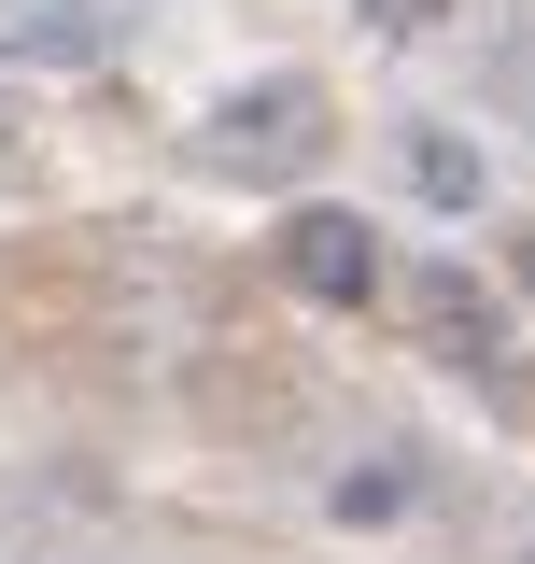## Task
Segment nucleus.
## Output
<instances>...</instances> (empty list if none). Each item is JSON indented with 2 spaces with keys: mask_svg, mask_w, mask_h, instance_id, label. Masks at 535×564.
<instances>
[{
  "mask_svg": "<svg viewBox=\"0 0 535 564\" xmlns=\"http://www.w3.org/2000/svg\"><path fill=\"white\" fill-rule=\"evenodd\" d=\"M282 269L310 282L325 311H367V296H381V240H367L352 212H296V226H282Z\"/></svg>",
  "mask_w": 535,
  "mask_h": 564,
  "instance_id": "2",
  "label": "nucleus"
},
{
  "mask_svg": "<svg viewBox=\"0 0 535 564\" xmlns=\"http://www.w3.org/2000/svg\"><path fill=\"white\" fill-rule=\"evenodd\" d=\"M408 184H423L437 212H466V198H479V155H466L451 128H423V141H408Z\"/></svg>",
  "mask_w": 535,
  "mask_h": 564,
  "instance_id": "4",
  "label": "nucleus"
},
{
  "mask_svg": "<svg viewBox=\"0 0 535 564\" xmlns=\"http://www.w3.org/2000/svg\"><path fill=\"white\" fill-rule=\"evenodd\" d=\"M325 141H338L325 85L268 70V85H240V99H211V113H198V170H226V184H296Z\"/></svg>",
  "mask_w": 535,
  "mask_h": 564,
  "instance_id": "1",
  "label": "nucleus"
},
{
  "mask_svg": "<svg viewBox=\"0 0 535 564\" xmlns=\"http://www.w3.org/2000/svg\"><path fill=\"white\" fill-rule=\"evenodd\" d=\"M352 14H367V29H437L451 0H352Z\"/></svg>",
  "mask_w": 535,
  "mask_h": 564,
  "instance_id": "6",
  "label": "nucleus"
},
{
  "mask_svg": "<svg viewBox=\"0 0 535 564\" xmlns=\"http://www.w3.org/2000/svg\"><path fill=\"white\" fill-rule=\"evenodd\" d=\"M0 57L14 70H99L113 57V0H14L0 14Z\"/></svg>",
  "mask_w": 535,
  "mask_h": 564,
  "instance_id": "3",
  "label": "nucleus"
},
{
  "mask_svg": "<svg viewBox=\"0 0 535 564\" xmlns=\"http://www.w3.org/2000/svg\"><path fill=\"white\" fill-rule=\"evenodd\" d=\"M338 508H352V522H381V508H408V480H395V466H352V480H338Z\"/></svg>",
  "mask_w": 535,
  "mask_h": 564,
  "instance_id": "5",
  "label": "nucleus"
}]
</instances>
